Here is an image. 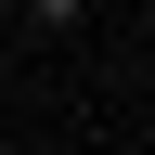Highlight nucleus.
<instances>
[{"label":"nucleus","instance_id":"obj_1","mask_svg":"<svg viewBox=\"0 0 155 155\" xmlns=\"http://www.w3.org/2000/svg\"><path fill=\"white\" fill-rule=\"evenodd\" d=\"M26 26H39V39H78V26H91V0H26Z\"/></svg>","mask_w":155,"mask_h":155}]
</instances>
